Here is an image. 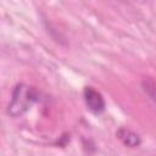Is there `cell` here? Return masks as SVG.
<instances>
[{
	"label": "cell",
	"mask_w": 156,
	"mask_h": 156,
	"mask_svg": "<svg viewBox=\"0 0 156 156\" xmlns=\"http://www.w3.org/2000/svg\"><path fill=\"white\" fill-rule=\"evenodd\" d=\"M39 94L38 91L24 83H18L11 94V100L7 106V113L11 117H18L22 116L24 112H27L34 102L38 101Z\"/></svg>",
	"instance_id": "1"
},
{
	"label": "cell",
	"mask_w": 156,
	"mask_h": 156,
	"mask_svg": "<svg viewBox=\"0 0 156 156\" xmlns=\"http://www.w3.org/2000/svg\"><path fill=\"white\" fill-rule=\"evenodd\" d=\"M83 98H84V102L87 105V108L94 113V115H100L105 111L106 108V102L105 99L102 96V94L96 90L94 87H85L83 90Z\"/></svg>",
	"instance_id": "2"
},
{
	"label": "cell",
	"mask_w": 156,
	"mask_h": 156,
	"mask_svg": "<svg viewBox=\"0 0 156 156\" xmlns=\"http://www.w3.org/2000/svg\"><path fill=\"white\" fill-rule=\"evenodd\" d=\"M143 89L150 96L152 101L156 102V83L152 79H144L143 80Z\"/></svg>",
	"instance_id": "4"
},
{
	"label": "cell",
	"mask_w": 156,
	"mask_h": 156,
	"mask_svg": "<svg viewBox=\"0 0 156 156\" xmlns=\"http://www.w3.org/2000/svg\"><path fill=\"white\" fill-rule=\"evenodd\" d=\"M117 138L128 147H138L141 144V138L138 133L134 130L127 128V127H121L116 132Z\"/></svg>",
	"instance_id": "3"
}]
</instances>
